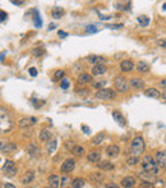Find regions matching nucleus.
<instances>
[{"label": "nucleus", "instance_id": "1", "mask_svg": "<svg viewBox=\"0 0 166 188\" xmlns=\"http://www.w3.org/2000/svg\"><path fill=\"white\" fill-rule=\"evenodd\" d=\"M12 127H13V122L10 119L9 111L4 106H0V133H8Z\"/></svg>", "mask_w": 166, "mask_h": 188}, {"label": "nucleus", "instance_id": "2", "mask_svg": "<svg viewBox=\"0 0 166 188\" xmlns=\"http://www.w3.org/2000/svg\"><path fill=\"white\" fill-rule=\"evenodd\" d=\"M142 169H143V172L146 173H148L151 175H158L160 174V166L157 165V162L156 160L152 158V156L150 155H147L143 158L142 160Z\"/></svg>", "mask_w": 166, "mask_h": 188}, {"label": "nucleus", "instance_id": "3", "mask_svg": "<svg viewBox=\"0 0 166 188\" xmlns=\"http://www.w3.org/2000/svg\"><path fill=\"white\" fill-rule=\"evenodd\" d=\"M144 148H146V143H144L143 137L137 136L136 138L132 141V151H133V154L138 156L141 154H143Z\"/></svg>", "mask_w": 166, "mask_h": 188}, {"label": "nucleus", "instance_id": "4", "mask_svg": "<svg viewBox=\"0 0 166 188\" xmlns=\"http://www.w3.org/2000/svg\"><path fill=\"white\" fill-rule=\"evenodd\" d=\"M114 85H115L116 91H119V92H128L129 87H130V85L128 83V81L123 76H116L115 81H114Z\"/></svg>", "mask_w": 166, "mask_h": 188}, {"label": "nucleus", "instance_id": "5", "mask_svg": "<svg viewBox=\"0 0 166 188\" xmlns=\"http://www.w3.org/2000/svg\"><path fill=\"white\" fill-rule=\"evenodd\" d=\"M96 97L100 100H113L116 97V91H113L111 89H98L96 92Z\"/></svg>", "mask_w": 166, "mask_h": 188}, {"label": "nucleus", "instance_id": "6", "mask_svg": "<svg viewBox=\"0 0 166 188\" xmlns=\"http://www.w3.org/2000/svg\"><path fill=\"white\" fill-rule=\"evenodd\" d=\"M0 151L3 154H14L17 151V145L14 142H10L7 140H0Z\"/></svg>", "mask_w": 166, "mask_h": 188}, {"label": "nucleus", "instance_id": "7", "mask_svg": "<svg viewBox=\"0 0 166 188\" xmlns=\"http://www.w3.org/2000/svg\"><path fill=\"white\" fill-rule=\"evenodd\" d=\"M3 172L5 173V175H7V177L13 178V177H15V175H17L18 169H17V166L14 165L13 161L7 160V161H5V165L3 166Z\"/></svg>", "mask_w": 166, "mask_h": 188}, {"label": "nucleus", "instance_id": "8", "mask_svg": "<svg viewBox=\"0 0 166 188\" xmlns=\"http://www.w3.org/2000/svg\"><path fill=\"white\" fill-rule=\"evenodd\" d=\"M74 168H76V160L74 159H66L63 164H61L60 170H61V173H70V172L74 170Z\"/></svg>", "mask_w": 166, "mask_h": 188}, {"label": "nucleus", "instance_id": "9", "mask_svg": "<svg viewBox=\"0 0 166 188\" xmlns=\"http://www.w3.org/2000/svg\"><path fill=\"white\" fill-rule=\"evenodd\" d=\"M37 123V119L35 117H26V118H22L19 122H18V127L19 128H27V127H31V125H33Z\"/></svg>", "mask_w": 166, "mask_h": 188}, {"label": "nucleus", "instance_id": "10", "mask_svg": "<svg viewBox=\"0 0 166 188\" xmlns=\"http://www.w3.org/2000/svg\"><path fill=\"white\" fill-rule=\"evenodd\" d=\"M33 179H35V172L33 170H27L21 177V183L24 184V186H27L29 183H32Z\"/></svg>", "mask_w": 166, "mask_h": 188}, {"label": "nucleus", "instance_id": "11", "mask_svg": "<svg viewBox=\"0 0 166 188\" xmlns=\"http://www.w3.org/2000/svg\"><path fill=\"white\" fill-rule=\"evenodd\" d=\"M155 160L160 168H166V151H157Z\"/></svg>", "mask_w": 166, "mask_h": 188}, {"label": "nucleus", "instance_id": "12", "mask_svg": "<svg viewBox=\"0 0 166 188\" xmlns=\"http://www.w3.org/2000/svg\"><path fill=\"white\" fill-rule=\"evenodd\" d=\"M120 154V147L116 145H110L106 147V155L109 158H116Z\"/></svg>", "mask_w": 166, "mask_h": 188}, {"label": "nucleus", "instance_id": "13", "mask_svg": "<svg viewBox=\"0 0 166 188\" xmlns=\"http://www.w3.org/2000/svg\"><path fill=\"white\" fill-rule=\"evenodd\" d=\"M96 165H97L98 169H101V170H106V172L107 170H113V169H114V164H113V162H110V161H107V160L97 161Z\"/></svg>", "mask_w": 166, "mask_h": 188}, {"label": "nucleus", "instance_id": "14", "mask_svg": "<svg viewBox=\"0 0 166 188\" xmlns=\"http://www.w3.org/2000/svg\"><path fill=\"white\" fill-rule=\"evenodd\" d=\"M90 179H91L92 183L100 184V183H102V182H103V179H105V175H103L102 173H100V172H95V173H92L90 175Z\"/></svg>", "mask_w": 166, "mask_h": 188}, {"label": "nucleus", "instance_id": "15", "mask_svg": "<svg viewBox=\"0 0 166 188\" xmlns=\"http://www.w3.org/2000/svg\"><path fill=\"white\" fill-rule=\"evenodd\" d=\"M107 68L103 64H95V67L92 68V76H101V74L106 73Z\"/></svg>", "mask_w": 166, "mask_h": 188}, {"label": "nucleus", "instance_id": "16", "mask_svg": "<svg viewBox=\"0 0 166 188\" xmlns=\"http://www.w3.org/2000/svg\"><path fill=\"white\" fill-rule=\"evenodd\" d=\"M113 118H114V120L118 123L120 127H125V118L123 117V114L120 111H113Z\"/></svg>", "mask_w": 166, "mask_h": 188}, {"label": "nucleus", "instance_id": "17", "mask_svg": "<svg viewBox=\"0 0 166 188\" xmlns=\"http://www.w3.org/2000/svg\"><path fill=\"white\" fill-rule=\"evenodd\" d=\"M121 186L125 187V188H130V187H134L136 186V178L132 177V175H129V177H125L121 179Z\"/></svg>", "mask_w": 166, "mask_h": 188}, {"label": "nucleus", "instance_id": "18", "mask_svg": "<svg viewBox=\"0 0 166 188\" xmlns=\"http://www.w3.org/2000/svg\"><path fill=\"white\" fill-rule=\"evenodd\" d=\"M133 68H134V64H133V61H130V60H123L120 63V69L123 72H125V73L133 71Z\"/></svg>", "mask_w": 166, "mask_h": 188}, {"label": "nucleus", "instance_id": "19", "mask_svg": "<svg viewBox=\"0 0 166 188\" xmlns=\"http://www.w3.org/2000/svg\"><path fill=\"white\" fill-rule=\"evenodd\" d=\"M27 152L31 158H36V156H39V154H40V148L36 146L35 143H29L27 146Z\"/></svg>", "mask_w": 166, "mask_h": 188}, {"label": "nucleus", "instance_id": "20", "mask_svg": "<svg viewBox=\"0 0 166 188\" xmlns=\"http://www.w3.org/2000/svg\"><path fill=\"white\" fill-rule=\"evenodd\" d=\"M32 17H33V23L36 28H40L42 26V21H41V16L39 13L37 9H32Z\"/></svg>", "mask_w": 166, "mask_h": 188}, {"label": "nucleus", "instance_id": "21", "mask_svg": "<svg viewBox=\"0 0 166 188\" xmlns=\"http://www.w3.org/2000/svg\"><path fill=\"white\" fill-rule=\"evenodd\" d=\"M78 85H87L90 82H92V76L91 74H87V73H82L81 76L78 77Z\"/></svg>", "mask_w": 166, "mask_h": 188}, {"label": "nucleus", "instance_id": "22", "mask_svg": "<svg viewBox=\"0 0 166 188\" xmlns=\"http://www.w3.org/2000/svg\"><path fill=\"white\" fill-rule=\"evenodd\" d=\"M39 137H40V141L47 142V141H50V138H51V132L49 129H41L40 133H39Z\"/></svg>", "mask_w": 166, "mask_h": 188}, {"label": "nucleus", "instance_id": "23", "mask_svg": "<svg viewBox=\"0 0 166 188\" xmlns=\"http://www.w3.org/2000/svg\"><path fill=\"white\" fill-rule=\"evenodd\" d=\"M56 148H58V140H51L50 142L47 143L46 151H47L49 155H53L55 151H56Z\"/></svg>", "mask_w": 166, "mask_h": 188}, {"label": "nucleus", "instance_id": "24", "mask_svg": "<svg viewBox=\"0 0 166 188\" xmlns=\"http://www.w3.org/2000/svg\"><path fill=\"white\" fill-rule=\"evenodd\" d=\"M87 160L88 162H97L101 160V154L98 151H91L88 155H87Z\"/></svg>", "mask_w": 166, "mask_h": 188}, {"label": "nucleus", "instance_id": "25", "mask_svg": "<svg viewBox=\"0 0 166 188\" xmlns=\"http://www.w3.org/2000/svg\"><path fill=\"white\" fill-rule=\"evenodd\" d=\"M144 95L147 97H152V99H158L160 96H161V93H160V91L157 89H148L144 91Z\"/></svg>", "mask_w": 166, "mask_h": 188}, {"label": "nucleus", "instance_id": "26", "mask_svg": "<svg viewBox=\"0 0 166 188\" xmlns=\"http://www.w3.org/2000/svg\"><path fill=\"white\" fill-rule=\"evenodd\" d=\"M47 180H49V184H50V187H53V188L60 187V178L58 177V175H50Z\"/></svg>", "mask_w": 166, "mask_h": 188}, {"label": "nucleus", "instance_id": "27", "mask_svg": "<svg viewBox=\"0 0 166 188\" xmlns=\"http://www.w3.org/2000/svg\"><path fill=\"white\" fill-rule=\"evenodd\" d=\"M130 85L133 89H143L144 87V82H143V79H141V78H132L130 79Z\"/></svg>", "mask_w": 166, "mask_h": 188}, {"label": "nucleus", "instance_id": "28", "mask_svg": "<svg viewBox=\"0 0 166 188\" xmlns=\"http://www.w3.org/2000/svg\"><path fill=\"white\" fill-rule=\"evenodd\" d=\"M84 179L83 178H81V177H78V178H74L72 180V183H70V186L73 187V188H82V187H84Z\"/></svg>", "mask_w": 166, "mask_h": 188}, {"label": "nucleus", "instance_id": "29", "mask_svg": "<svg viewBox=\"0 0 166 188\" xmlns=\"http://www.w3.org/2000/svg\"><path fill=\"white\" fill-rule=\"evenodd\" d=\"M137 71H138L139 73H147V72L150 71L148 63H146V61H139L138 65H137Z\"/></svg>", "mask_w": 166, "mask_h": 188}, {"label": "nucleus", "instance_id": "30", "mask_svg": "<svg viewBox=\"0 0 166 188\" xmlns=\"http://www.w3.org/2000/svg\"><path fill=\"white\" fill-rule=\"evenodd\" d=\"M103 138H105V132H100L98 134H96L93 138H92V145L98 146V145H100V143L103 141Z\"/></svg>", "mask_w": 166, "mask_h": 188}, {"label": "nucleus", "instance_id": "31", "mask_svg": "<svg viewBox=\"0 0 166 188\" xmlns=\"http://www.w3.org/2000/svg\"><path fill=\"white\" fill-rule=\"evenodd\" d=\"M88 61L90 63H93V64H102L103 61H105V58H102V56H96V55H92L88 58Z\"/></svg>", "mask_w": 166, "mask_h": 188}, {"label": "nucleus", "instance_id": "32", "mask_svg": "<svg viewBox=\"0 0 166 188\" xmlns=\"http://www.w3.org/2000/svg\"><path fill=\"white\" fill-rule=\"evenodd\" d=\"M61 16H64V10L61 8H55L53 9L51 12V17L55 18V19H59V18H61Z\"/></svg>", "mask_w": 166, "mask_h": 188}, {"label": "nucleus", "instance_id": "33", "mask_svg": "<svg viewBox=\"0 0 166 188\" xmlns=\"http://www.w3.org/2000/svg\"><path fill=\"white\" fill-rule=\"evenodd\" d=\"M139 162V159H138V156L137 155H132V156H129V158L127 159V164L129 165V166H134V165H137Z\"/></svg>", "mask_w": 166, "mask_h": 188}, {"label": "nucleus", "instance_id": "34", "mask_svg": "<svg viewBox=\"0 0 166 188\" xmlns=\"http://www.w3.org/2000/svg\"><path fill=\"white\" fill-rule=\"evenodd\" d=\"M72 152L76 156H79V158H81V156L84 155V148H83L82 146H77V145H76L74 147L72 148Z\"/></svg>", "mask_w": 166, "mask_h": 188}, {"label": "nucleus", "instance_id": "35", "mask_svg": "<svg viewBox=\"0 0 166 188\" xmlns=\"http://www.w3.org/2000/svg\"><path fill=\"white\" fill-rule=\"evenodd\" d=\"M138 22H139L141 26L146 27V26H148V24H150V18L147 16H139L138 17Z\"/></svg>", "mask_w": 166, "mask_h": 188}, {"label": "nucleus", "instance_id": "36", "mask_svg": "<svg viewBox=\"0 0 166 188\" xmlns=\"http://www.w3.org/2000/svg\"><path fill=\"white\" fill-rule=\"evenodd\" d=\"M45 54V49L44 47H36L32 50V55L35 56H37V58H40V56H42Z\"/></svg>", "mask_w": 166, "mask_h": 188}, {"label": "nucleus", "instance_id": "37", "mask_svg": "<svg viewBox=\"0 0 166 188\" xmlns=\"http://www.w3.org/2000/svg\"><path fill=\"white\" fill-rule=\"evenodd\" d=\"M65 76V72L64 71H56L54 73V79L55 81H60V79H63Z\"/></svg>", "mask_w": 166, "mask_h": 188}, {"label": "nucleus", "instance_id": "38", "mask_svg": "<svg viewBox=\"0 0 166 188\" xmlns=\"http://www.w3.org/2000/svg\"><path fill=\"white\" fill-rule=\"evenodd\" d=\"M105 85H106V81H100L98 79V81H95V82L92 83V87H95V89L98 90V89H102Z\"/></svg>", "mask_w": 166, "mask_h": 188}, {"label": "nucleus", "instance_id": "39", "mask_svg": "<svg viewBox=\"0 0 166 188\" xmlns=\"http://www.w3.org/2000/svg\"><path fill=\"white\" fill-rule=\"evenodd\" d=\"M69 85H70V82H69V79H68V78H63V79H61V85H60V87H61L63 90H68Z\"/></svg>", "mask_w": 166, "mask_h": 188}, {"label": "nucleus", "instance_id": "40", "mask_svg": "<svg viewBox=\"0 0 166 188\" xmlns=\"http://www.w3.org/2000/svg\"><path fill=\"white\" fill-rule=\"evenodd\" d=\"M64 146H65V148L68 150V151H72V148L76 146V143H74V141H66Z\"/></svg>", "mask_w": 166, "mask_h": 188}, {"label": "nucleus", "instance_id": "41", "mask_svg": "<svg viewBox=\"0 0 166 188\" xmlns=\"http://www.w3.org/2000/svg\"><path fill=\"white\" fill-rule=\"evenodd\" d=\"M68 182H69V178L68 177H61V179H60V186L61 187H65L66 184H68Z\"/></svg>", "mask_w": 166, "mask_h": 188}, {"label": "nucleus", "instance_id": "42", "mask_svg": "<svg viewBox=\"0 0 166 188\" xmlns=\"http://www.w3.org/2000/svg\"><path fill=\"white\" fill-rule=\"evenodd\" d=\"M28 73L31 77H37V69H36V68H29Z\"/></svg>", "mask_w": 166, "mask_h": 188}, {"label": "nucleus", "instance_id": "43", "mask_svg": "<svg viewBox=\"0 0 166 188\" xmlns=\"http://www.w3.org/2000/svg\"><path fill=\"white\" fill-rule=\"evenodd\" d=\"M90 93V91L87 89H82V90H78V95L79 96H87Z\"/></svg>", "mask_w": 166, "mask_h": 188}, {"label": "nucleus", "instance_id": "44", "mask_svg": "<svg viewBox=\"0 0 166 188\" xmlns=\"http://www.w3.org/2000/svg\"><path fill=\"white\" fill-rule=\"evenodd\" d=\"M87 32L88 33H96V32H98V30L96 28V26H87Z\"/></svg>", "mask_w": 166, "mask_h": 188}, {"label": "nucleus", "instance_id": "45", "mask_svg": "<svg viewBox=\"0 0 166 188\" xmlns=\"http://www.w3.org/2000/svg\"><path fill=\"white\" fill-rule=\"evenodd\" d=\"M5 19H8V14L5 13V12L0 10V22H4Z\"/></svg>", "mask_w": 166, "mask_h": 188}, {"label": "nucleus", "instance_id": "46", "mask_svg": "<svg viewBox=\"0 0 166 188\" xmlns=\"http://www.w3.org/2000/svg\"><path fill=\"white\" fill-rule=\"evenodd\" d=\"M10 3L17 5V7H21V5L24 4V0H10Z\"/></svg>", "mask_w": 166, "mask_h": 188}, {"label": "nucleus", "instance_id": "47", "mask_svg": "<svg viewBox=\"0 0 166 188\" xmlns=\"http://www.w3.org/2000/svg\"><path fill=\"white\" fill-rule=\"evenodd\" d=\"M81 128H82V131H83L86 134H90L91 133V129H90V127H87V125H81Z\"/></svg>", "mask_w": 166, "mask_h": 188}, {"label": "nucleus", "instance_id": "48", "mask_svg": "<svg viewBox=\"0 0 166 188\" xmlns=\"http://www.w3.org/2000/svg\"><path fill=\"white\" fill-rule=\"evenodd\" d=\"M157 45L166 49V40H157Z\"/></svg>", "mask_w": 166, "mask_h": 188}, {"label": "nucleus", "instance_id": "49", "mask_svg": "<svg viewBox=\"0 0 166 188\" xmlns=\"http://www.w3.org/2000/svg\"><path fill=\"white\" fill-rule=\"evenodd\" d=\"M58 35H59L60 37H66V36H68V33H66V32H64V31H59V32H58Z\"/></svg>", "mask_w": 166, "mask_h": 188}, {"label": "nucleus", "instance_id": "50", "mask_svg": "<svg viewBox=\"0 0 166 188\" xmlns=\"http://www.w3.org/2000/svg\"><path fill=\"white\" fill-rule=\"evenodd\" d=\"M3 187H4V188H14V184H12V183H5V184H3Z\"/></svg>", "mask_w": 166, "mask_h": 188}, {"label": "nucleus", "instance_id": "51", "mask_svg": "<svg viewBox=\"0 0 166 188\" xmlns=\"http://www.w3.org/2000/svg\"><path fill=\"white\" fill-rule=\"evenodd\" d=\"M110 28H121L123 24H113V26H109Z\"/></svg>", "mask_w": 166, "mask_h": 188}, {"label": "nucleus", "instance_id": "52", "mask_svg": "<svg viewBox=\"0 0 166 188\" xmlns=\"http://www.w3.org/2000/svg\"><path fill=\"white\" fill-rule=\"evenodd\" d=\"M55 27H56V24H54V23H50V24H49V30H53V28H55Z\"/></svg>", "mask_w": 166, "mask_h": 188}, {"label": "nucleus", "instance_id": "53", "mask_svg": "<svg viewBox=\"0 0 166 188\" xmlns=\"http://www.w3.org/2000/svg\"><path fill=\"white\" fill-rule=\"evenodd\" d=\"M160 85H161L162 87H166V79H162L161 82H160Z\"/></svg>", "mask_w": 166, "mask_h": 188}, {"label": "nucleus", "instance_id": "54", "mask_svg": "<svg viewBox=\"0 0 166 188\" xmlns=\"http://www.w3.org/2000/svg\"><path fill=\"white\" fill-rule=\"evenodd\" d=\"M162 9H164V10H166V3L162 5Z\"/></svg>", "mask_w": 166, "mask_h": 188}, {"label": "nucleus", "instance_id": "55", "mask_svg": "<svg viewBox=\"0 0 166 188\" xmlns=\"http://www.w3.org/2000/svg\"><path fill=\"white\" fill-rule=\"evenodd\" d=\"M162 97H166V92H165V93H164V95H162Z\"/></svg>", "mask_w": 166, "mask_h": 188}]
</instances>
